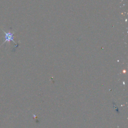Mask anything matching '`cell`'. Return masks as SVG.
Returning a JSON list of instances; mask_svg holds the SVG:
<instances>
[{
	"mask_svg": "<svg viewBox=\"0 0 128 128\" xmlns=\"http://www.w3.org/2000/svg\"><path fill=\"white\" fill-rule=\"evenodd\" d=\"M2 31L4 33L5 35V40L4 41V42H3V43H2V44L1 45V46L3 45H4L5 43L6 42H8L9 43L10 41H12L15 44H16V43L15 42V41H14V33H11V32H6L5 31L2 29Z\"/></svg>",
	"mask_w": 128,
	"mask_h": 128,
	"instance_id": "cell-1",
	"label": "cell"
}]
</instances>
